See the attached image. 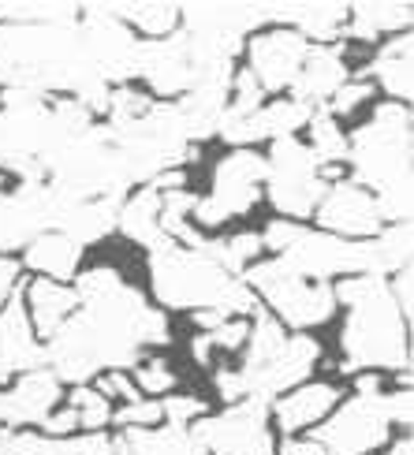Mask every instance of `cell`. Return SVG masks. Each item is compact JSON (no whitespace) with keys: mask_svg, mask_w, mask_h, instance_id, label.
Listing matches in <instances>:
<instances>
[{"mask_svg":"<svg viewBox=\"0 0 414 455\" xmlns=\"http://www.w3.org/2000/svg\"><path fill=\"white\" fill-rule=\"evenodd\" d=\"M344 307L340 373H410V321L400 314L385 276H344L332 283Z\"/></svg>","mask_w":414,"mask_h":455,"instance_id":"7a4b0ae2","label":"cell"},{"mask_svg":"<svg viewBox=\"0 0 414 455\" xmlns=\"http://www.w3.org/2000/svg\"><path fill=\"white\" fill-rule=\"evenodd\" d=\"M307 42L299 37L295 30L284 27H266L247 37L243 45V56H247V68L254 75V83L261 86V93H284L291 90V83L299 79V68H303V56H307Z\"/></svg>","mask_w":414,"mask_h":455,"instance_id":"4fadbf2b","label":"cell"},{"mask_svg":"<svg viewBox=\"0 0 414 455\" xmlns=\"http://www.w3.org/2000/svg\"><path fill=\"white\" fill-rule=\"evenodd\" d=\"M370 101H373V83H370V79H347V83L329 98L325 112H329L332 120H340V116H351V112H359V108L370 105Z\"/></svg>","mask_w":414,"mask_h":455,"instance_id":"1f68e13d","label":"cell"},{"mask_svg":"<svg viewBox=\"0 0 414 455\" xmlns=\"http://www.w3.org/2000/svg\"><path fill=\"white\" fill-rule=\"evenodd\" d=\"M83 254H86L83 243H75L71 235L49 228V232L34 235L23 251H19V269H27L30 276H42V280L71 283L83 273Z\"/></svg>","mask_w":414,"mask_h":455,"instance_id":"ffe728a7","label":"cell"},{"mask_svg":"<svg viewBox=\"0 0 414 455\" xmlns=\"http://www.w3.org/2000/svg\"><path fill=\"white\" fill-rule=\"evenodd\" d=\"M135 79L149 90L154 101H179L191 90V60H187L183 30L161 37V42L139 45V71Z\"/></svg>","mask_w":414,"mask_h":455,"instance_id":"2e32d148","label":"cell"},{"mask_svg":"<svg viewBox=\"0 0 414 455\" xmlns=\"http://www.w3.org/2000/svg\"><path fill=\"white\" fill-rule=\"evenodd\" d=\"M261 243L273 251L276 261H284L291 273H299L303 280L314 283H336L344 276H359L366 273L362 261V239H336L322 228L310 224H295V220H269L266 232H261Z\"/></svg>","mask_w":414,"mask_h":455,"instance_id":"5b68a950","label":"cell"},{"mask_svg":"<svg viewBox=\"0 0 414 455\" xmlns=\"http://www.w3.org/2000/svg\"><path fill=\"white\" fill-rule=\"evenodd\" d=\"M340 400H344V392L336 385L303 381L269 403V422H276V429L284 437H299V433H310L314 426H322Z\"/></svg>","mask_w":414,"mask_h":455,"instance_id":"ac0fdd59","label":"cell"},{"mask_svg":"<svg viewBox=\"0 0 414 455\" xmlns=\"http://www.w3.org/2000/svg\"><path fill=\"white\" fill-rule=\"evenodd\" d=\"M392 419L385 392L370 395H347L332 407V419L314 426L307 437L322 448L325 455H378L392 444Z\"/></svg>","mask_w":414,"mask_h":455,"instance_id":"9c48e42d","label":"cell"},{"mask_svg":"<svg viewBox=\"0 0 414 455\" xmlns=\"http://www.w3.org/2000/svg\"><path fill=\"white\" fill-rule=\"evenodd\" d=\"M354 183L378 198L385 224H410V105L381 101L347 135Z\"/></svg>","mask_w":414,"mask_h":455,"instance_id":"3957f363","label":"cell"},{"mask_svg":"<svg viewBox=\"0 0 414 455\" xmlns=\"http://www.w3.org/2000/svg\"><path fill=\"white\" fill-rule=\"evenodd\" d=\"M19 291H23V307H27L30 325H34V336L42 339V344L64 325L75 310H79V295H75L71 283L30 276V280H23Z\"/></svg>","mask_w":414,"mask_h":455,"instance_id":"44dd1931","label":"cell"},{"mask_svg":"<svg viewBox=\"0 0 414 455\" xmlns=\"http://www.w3.org/2000/svg\"><path fill=\"white\" fill-rule=\"evenodd\" d=\"M64 403V385L37 366L19 373L15 381L0 388V426L4 429H42V422Z\"/></svg>","mask_w":414,"mask_h":455,"instance_id":"9a60e30c","label":"cell"},{"mask_svg":"<svg viewBox=\"0 0 414 455\" xmlns=\"http://www.w3.org/2000/svg\"><path fill=\"white\" fill-rule=\"evenodd\" d=\"M161 187L157 183H146L135 187L131 195H123L120 210H116V232H123L131 243L146 246V251H157V246L172 243L161 232Z\"/></svg>","mask_w":414,"mask_h":455,"instance_id":"603a6c76","label":"cell"},{"mask_svg":"<svg viewBox=\"0 0 414 455\" xmlns=\"http://www.w3.org/2000/svg\"><path fill=\"white\" fill-rule=\"evenodd\" d=\"M243 283L254 291L258 307L269 310L288 332L322 329L332 321V314L340 310L336 307V295H332V283L303 280L276 258H266V261L258 258L251 269L243 273Z\"/></svg>","mask_w":414,"mask_h":455,"instance_id":"8992f818","label":"cell"},{"mask_svg":"<svg viewBox=\"0 0 414 455\" xmlns=\"http://www.w3.org/2000/svg\"><path fill=\"white\" fill-rule=\"evenodd\" d=\"M314 220L322 232L336 235V239H373L385 228V217L378 210V198H373L366 187H359L354 180H336L325 187L322 202L314 210Z\"/></svg>","mask_w":414,"mask_h":455,"instance_id":"5bb4252c","label":"cell"},{"mask_svg":"<svg viewBox=\"0 0 414 455\" xmlns=\"http://www.w3.org/2000/svg\"><path fill=\"white\" fill-rule=\"evenodd\" d=\"M385 403H388V419H392V429H410V388L400 385L385 392Z\"/></svg>","mask_w":414,"mask_h":455,"instance_id":"d590c367","label":"cell"},{"mask_svg":"<svg viewBox=\"0 0 414 455\" xmlns=\"http://www.w3.org/2000/svg\"><path fill=\"white\" fill-rule=\"evenodd\" d=\"M108 12L139 37V42H161L179 30V4L164 0H142V4H108Z\"/></svg>","mask_w":414,"mask_h":455,"instance_id":"d4e9b609","label":"cell"},{"mask_svg":"<svg viewBox=\"0 0 414 455\" xmlns=\"http://www.w3.org/2000/svg\"><path fill=\"white\" fill-rule=\"evenodd\" d=\"M276 455H325V451L303 433V437H284V441H276Z\"/></svg>","mask_w":414,"mask_h":455,"instance_id":"74e56055","label":"cell"},{"mask_svg":"<svg viewBox=\"0 0 414 455\" xmlns=\"http://www.w3.org/2000/svg\"><path fill=\"white\" fill-rule=\"evenodd\" d=\"M410 75H414V34H396L373 52V60L366 68L362 79H370L388 101L407 105L410 101Z\"/></svg>","mask_w":414,"mask_h":455,"instance_id":"7402d4cb","label":"cell"},{"mask_svg":"<svg viewBox=\"0 0 414 455\" xmlns=\"http://www.w3.org/2000/svg\"><path fill=\"white\" fill-rule=\"evenodd\" d=\"M317 358H322V344H317L310 332H288L284 347H280L269 363H261L254 370L235 366L239 381H243V400L269 407L276 395H284L295 385L310 381V373L317 370Z\"/></svg>","mask_w":414,"mask_h":455,"instance_id":"7c38bea8","label":"cell"},{"mask_svg":"<svg viewBox=\"0 0 414 455\" xmlns=\"http://www.w3.org/2000/svg\"><path fill=\"white\" fill-rule=\"evenodd\" d=\"M23 288V283H19ZM15 288V295L0 310V388L15 381L19 373H30L37 366H45V344L34 336V325L23 307V291Z\"/></svg>","mask_w":414,"mask_h":455,"instance_id":"e0dca14e","label":"cell"},{"mask_svg":"<svg viewBox=\"0 0 414 455\" xmlns=\"http://www.w3.org/2000/svg\"><path fill=\"white\" fill-rule=\"evenodd\" d=\"M210 414V403L202 400V395L195 392H172L161 400V419L164 426H176V429H191L198 419H205Z\"/></svg>","mask_w":414,"mask_h":455,"instance_id":"4dcf8cb0","label":"cell"},{"mask_svg":"<svg viewBox=\"0 0 414 455\" xmlns=\"http://www.w3.org/2000/svg\"><path fill=\"white\" fill-rule=\"evenodd\" d=\"M75 30H79V45L86 52L93 75H98L105 86L116 90V86L135 83L139 45L142 42L108 12V4L79 8V23H75Z\"/></svg>","mask_w":414,"mask_h":455,"instance_id":"30bf717a","label":"cell"},{"mask_svg":"<svg viewBox=\"0 0 414 455\" xmlns=\"http://www.w3.org/2000/svg\"><path fill=\"white\" fill-rule=\"evenodd\" d=\"M131 381H135L139 395H146V400H164V395L176 392V370L168 366V358L161 355H146L142 363L131 370Z\"/></svg>","mask_w":414,"mask_h":455,"instance_id":"f546056e","label":"cell"},{"mask_svg":"<svg viewBox=\"0 0 414 455\" xmlns=\"http://www.w3.org/2000/svg\"><path fill=\"white\" fill-rule=\"evenodd\" d=\"M19 283H23V269H19V258L0 254V310H4V302L15 295Z\"/></svg>","mask_w":414,"mask_h":455,"instance_id":"8d00e7d4","label":"cell"},{"mask_svg":"<svg viewBox=\"0 0 414 455\" xmlns=\"http://www.w3.org/2000/svg\"><path fill=\"white\" fill-rule=\"evenodd\" d=\"M149 288L161 310L183 314H220V317H254L258 299L243 283V276H228L213 258L179 243H164L146 258Z\"/></svg>","mask_w":414,"mask_h":455,"instance_id":"277c9868","label":"cell"},{"mask_svg":"<svg viewBox=\"0 0 414 455\" xmlns=\"http://www.w3.org/2000/svg\"><path fill=\"white\" fill-rule=\"evenodd\" d=\"M75 310L45 339V370L60 385H90L108 370H135L146 351L172 344V329L135 283L108 265H93L71 280Z\"/></svg>","mask_w":414,"mask_h":455,"instance_id":"6da1fadb","label":"cell"},{"mask_svg":"<svg viewBox=\"0 0 414 455\" xmlns=\"http://www.w3.org/2000/svg\"><path fill=\"white\" fill-rule=\"evenodd\" d=\"M64 403L75 411V419H79V433H101L112 422V403L93 385H75Z\"/></svg>","mask_w":414,"mask_h":455,"instance_id":"f1b7e54d","label":"cell"},{"mask_svg":"<svg viewBox=\"0 0 414 455\" xmlns=\"http://www.w3.org/2000/svg\"><path fill=\"white\" fill-rule=\"evenodd\" d=\"M347 79H351V68H347V52L340 42L310 45L303 56V68H299V79L291 83V98L310 108H325L329 98Z\"/></svg>","mask_w":414,"mask_h":455,"instance_id":"d6986e66","label":"cell"},{"mask_svg":"<svg viewBox=\"0 0 414 455\" xmlns=\"http://www.w3.org/2000/svg\"><path fill=\"white\" fill-rule=\"evenodd\" d=\"M191 433L205 455H276L269 407L254 400H239L217 414H205L191 426Z\"/></svg>","mask_w":414,"mask_h":455,"instance_id":"8fae6325","label":"cell"},{"mask_svg":"<svg viewBox=\"0 0 414 455\" xmlns=\"http://www.w3.org/2000/svg\"><path fill=\"white\" fill-rule=\"evenodd\" d=\"M202 336L210 339L213 351L235 355V351H243V344H247V336H251V317H224L213 329H205Z\"/></svg>","mask_w":414,"mask_h":455,"instance_id":"836d02e7","label":"cell"},{"mask_svg":"<svg viewBox=\"0 0 414 455\" xmlns=\"http://www.w3.org/2000/svg\"><path fill=\"white\" fill-rule=\"evenodd\" d=\"M213 187L210 195L195 198L191 224L198 232L224 228L232 217H247L261 202V187H266V154L258 149H228L213 164Z\"/></svg>","mask_w":414,"mask_h":455,"instance_id":"ba28073f","label":"cell"},{"mask_svg":"<svg viewBox=\"0 0 414 455\" xmlns=\"http://www.w3.org/2000/svg\"><path fill=\"white\" fill-rule=\"evenodd\" d=\"M195 251H202L205 258H213L228 276H243L261 258L266 243H261L258 232H235V235H224V239H202Z\"/></svg>","mask_w":414,"mask_h":455,"instance_id":"4316f807","label":"cell"},{"mask_svg":"<svg viewBox=\"0 0 414 455\" xmlns=\"http://www.w3.org/2000/svg\"><path fill=\"white\" fill-rule=\"evenodd\" d=\"M325 176L329 172L317 164V157L310 154V146L303 139H280V142H269L261 195L269 198L280 220L307 224V217H314L317 202H322L329 187Z\"/></svg>","mask_w":414,"mask_h":455,"instance_id":"52a82bcc","label":"cell"},{"mask_svg":"<svg viewBox=\"0 0 414 455\" xmlns=\"http://www.w3.org/2000/svg\"><path fill=\"white\" fill-rule=\"evenodd\" d=\"M90 385L98 388L108 403H112V400H116V403H135V400H142L127 370H108V373H101L98 381H90Z\"/></svg>","mask_w":414,"mask_h":455,"instance_id":"e575fe53","label":"cell"},{"mask_svg":"<svg viewBox=\"0 0 414 455\" xmlns=\"http://www.w3.org/2000/svg\"><path fill=\"white\" fill-rule=\"evenodd\" d=\"M123 441V455H205L191 429L154 426V429H116Z\"/></svg>","mask_w":414,"mask_h":455,"instance_id":"484cf974","label":"cell"},{"mask_svg":"<svg viewBox=\"0 0 414 455\" xmlns=\"http://www.w3.org/2000/svg\"><path fill=\"white\" fill-rule=\"evenodd\" d=\"M307 146L310 154L317 157V164L332 172L336 164H347V135L340 120H332L325 108H314L310 120H307Z\"/></svg>","mask_w":414,"mask_h":455,"instance_id":"83f0119b","label":"cell"},{"mask_svg":"<svg viewBox=\"0 0 414 455\" xmlns=\"http://www.w3.org/2000/svg\"><path fill=\"white\" fill-rule=\"evenodd\" d=\"M112 422L120 429H154V426H164L161 419V400H135V403H120L112 407Z\"/></svg>","mask_w":414,"mask_h":455,"instance_id":"d6a6232c","label":"cell"},{"mask_svg":"<svg viewBox=\"0 0 414 455\" xmlns=\"http://www.w3.org/2000/svg\"><path fill=\"white\" fill-rule=\"evenodd\" d=\"M414 23V8L407 0H362L347 4V27L344 34L354 42H378V37L407 34Z\"/></svg>","mask_w":414,"mask_h":455,"instance_id":"cb8c5ba5","label":"cell"}]
</instances>
